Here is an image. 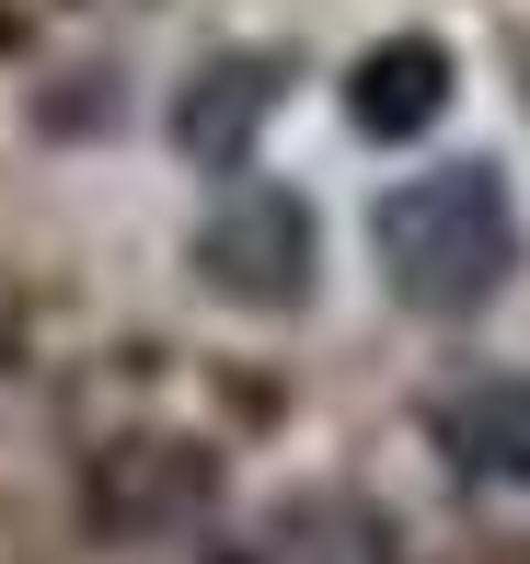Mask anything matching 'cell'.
I'll return each mask as SVG.
<instances>
[{
  "instance_id": "cell-4",
  "label": "cell",
  "mask_w": 530,
  "mask_h": 564,
  "mask_svg": "<svg viewBox=\"0 0 530 564\" xmlns=\"http://www.w3.org/2000/svg\"><path fill=\"white\" fill-rule=\"evenodd\" d=\"M277 82H289V58H208V69H196V93L173 105V139H185L208 173H231L242 150H255V127H266V105H277Z\"/></svg>"
},
{
  "instance_id": "cell-5",
  "label": "cell",
  "mask_w": 530,
  "mask_h": 564,
  "mask_svg": "<svg viewBox=\"0 0 530 564\" xmlns=\"http://www.w3.org/2000/svg\"><path fill=\"white\" fill-rule=\"evenodd\" d=\"M439 105H450V46H439V35H392V46H369L358 82H346V116H358L369 139H415Z\"/></svg>"
},
{
  "instance_id": "cell-1",
  "label": "cell",
  "mask_w": 530,
  "mask_h": 564,
  "mask_svg": "<svg viewBox=\"0 0 530 564\" xmlns=\"http://www.w3.org/2000/svg\"><path fill=\"white\" fill-rule=\"evenodd\" d=\"M519 253H530V230H519V196H508L496 162H439V173H415V185H392L369 208V265L426 323L485 312L519 276Z\"/></svg>"
},
{
  "instance_id": "cell-2",
  "label": "cell",
  "mask_w": 530,
  "mask_h": 564,
  "mask_svg": "<svg viewBox=\"0 0 530 564\" xmlns=\"http://www.w3.org/2000/svg\"><path fill=\"white\" fill-rule=\"evenodd\" d=\"M312 265H323V230L289 185H231L208 208V230H196V276L219 300H255V312H289L312 289Z\"/></svg>"
},
{
  "instance_id": "cell-3",
  "label": "cell",
  "mask_w": 530,
  "mask_h": 564,
  "mask_svg": "<svg viewBox=\"0 0 530 564\" xmlns=\"http://www.w3.org/2000/svg\"><path fill=\"white\" fill-rule=\"evenodd\" d=\"M426 438H439L450 473L496 484V496H530V380H473V392L426 403Z\"/></svg>"
}]
</instances>
